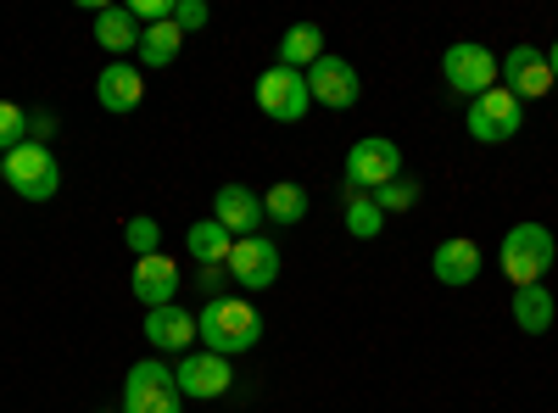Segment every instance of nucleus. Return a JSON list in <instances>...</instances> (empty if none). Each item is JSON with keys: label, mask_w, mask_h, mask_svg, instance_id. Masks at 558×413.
I'll list each match as a JSON object with an SVG mask.
<instances>
[{"label": "nucleus", "mask_w": 558, "mask_h": 413, "mask_svg": "<svg viewBox=\"0 0 558 413\" xmlns=\"http://www.w3.org/2000/svg\"><path fill=\"white\" fill-rule=\"evenodd\" d=\"M51 134H57V118H51V112H28V141H39V146H45Z\"/></svg>", "instance_id": "obj_29"}, {"label": "nucleus", "mask_w": 558, "mask_h": 413, "mask_svg": "<svg viewBox=\"0 0 558 413\" xmlns=\"http://www.w3.org/2000/svg\"><path fill=\"white\" fill-rule=\"evenodd\" d=\"M0 179L23 196V202H51L62 191V168H57V151L39 146V141H23L17 151L0 157Z\"/></svg>", "instance_id": "obj_2"}, {"label": "nucleus", "mask_w": 558, "mask_h": 413, "mask_svg": "<svg viewBox=\"0 0 558 413\" xmlns=\"http://www.w3.org/2000/svg\"><path fill=\"white\" fill-rule=\"evenodd\" d=\"M441 73H447V84L458 89V96H486V89H497V78H502V62L486 51V45H470V39H458V45H447V57H441Z\"/></svg>", "instance_id": "obj_7"}, {"label": "nucleus", "mask_w": 558, "mask_h": 413, "mask_svg": "<svg viewBox=\"0 0 558 413\" xmlns=\"http://www.w3.org/2000/svg\"><path fill=\"white\" fill-rule=\"evenodd\" d=\"M514 325L525 336H547L553 330V296H547V286H520L514 291Z\"/></svg>", "instance_id": "obj_22"}, {"label": "nucleus", "mask_w": 558, "mask_h": 413, "mask_svg": "<svg viewBox=\"0 0 558 413\" xmlns=\"http://www.w3.org/2000/svg\"><path fill=\"white\" fill-rule=\"evenodd\" d=\"M223 274H229L241 291H268V286L279 280V246H274L268 235H246V241H235Z\"/></svg>", "instance_id": "obj_10"}, {"label": "nucleus", "mask_w": 558, "mask_h": 413, "mask_svg": "<svg viewBox=\"0 0 558 413\" xmlns=\"http://www.w3.org/2000/svg\"><path fill=\"white\" fill-rule=\"evenodd\" d=\"M520 123H525V101L514 96V89H486V96H475L470 112H463V129H470L481 146L514 141Z\"/></svg>", "instance_id": "obj_6"}, {"label": "nucleus", "mask_w": 558, "mask_h": 413, "mask_svg": "<svg viewBox=\"0 0 558 413\" xmlns=\"http://www.w3.org/2000/svg\"><path fill=\"white\" fill-rule=\"evenodd\" d=\"M179 45H184V34H179V23L168 17V23H157V28L140 34V57H146V68H168V62L179 57Z\"/></svg>", "instance_id": "obj_23"}, {"label": "nucleus", "mask_w": 558, "mask_h": 413, "mask_svg": "<svg viewBox=\"0 0 558 413\" xmlns=\"http://www.w3.org/2000/svg\"><path fill=\"white\" fill-rule=\"evenodd\" d=\"M134 296L146 307H173L179 296V263L151 252V257H134Z\"/></svg>", "instance_id": "obj_14"}, {"label": "nucleus", "mask_w": 558, "mask_h": 413, "mask_svg": "<svg viewBox=\"0 0 558 413\" xmlns=\"http://www.w3.org/2000/svg\"><path fill=\"white\" fill-rule=\"evenodd\" d=\"M96 101H101L107 112H134L140 101H146V78H140V68H134V62H112V68H101V78H96Z\"/></svg>", "instance_id": "obj_15"}, {"label": "nucleus", "mask_w": 558, "mask_h": 413, "mask_svg": "<svg viewBox=\"0 0 558 413\" xmlns=\"http://www.w3.org/2000/svg\"><path fill=\"white\" fill-rule=\"evenodd\" d=\"M23 141H28V112L12 107V101H0V157L17 151Z\"/></svg>", "instance_id": "obj_26"}, {"label": "nucleus", "mask_w": 558, "mask_h": 413, "mask_svg": "<svg viewBox=\"0 0 558 413\" xmlns=\"http://www.w3.org/2000/svg\"><path fill=\"white\" fill-rule=\"evenodd\" d=\"M347 229L357 241H375L380 229H386V212L375 207V196H357V191H347Z\"/></svg>", "instance_id": "obj_24"}, {"label": "nucleus", "mask_w": 558, "mask_h": 413, "mask_svg": "<svg viewBox=\"0 0 558 413\" xmlns=\"http://www.w3.org/2000/svg\"><path fill=\"white\" fill-rule=\"evenodd\" d=\"M123 413H184L168 363H157V357H140L134 363L129 380H123Z\"/></svg>", "instance_id": "obj_5"}, {"label": "nucleus", "mask_w": 558, "mask_h": 413, "mask_svg": "<svg viewBox=\"0 0 558 413\" xmlns=\"http://www.w3.org/2000/svg\"><path fill=\"white\" fill-rule=\"evenodd\" d=\"M318 57H324V28H318V23H296V28H286V39H279V68L307 73Z\"/></svg>", "instance_id": "obj_19"}, {"label": "nucleus", "mask_w": 558, "mask_h": 413, "mask_svg": "<svg viewBox=\"0 0 558 413\" xmlns=\"http://www.w3.org/2000/svg\"><path fill=\"white\" fill-rule=\"evenodd\" d=\"M553 229L547 223H514L502 235V274L514 280V291L520 286H542L547 280V268H553Z\"/></svg>", "instance_id": "obj_3"}, {"label": "nucleus", "mask_w": 558, "mask_h": 413, "mask_svg": "<svg viewBox=\"0 0 558 413\" xmlns=\"http://www.w3.org/2000/svg\"><path fill=\"white\" fill-rule=\"evenodd\" d=\"M140 34H146V28L129 17V7H101L96 12V45H101V51L129 57V51H140Z\"/></svg>", "instance_id": "obj_18"}, {"label": "nucleus", "mask_w": 558, "mask_h": 413, "mask_svg": "<svg viewBox=\"0 0 558 413\" xmlns=\"http://www.w3.org/2000/svg\"><path fill=\"white\" fill-rule=\"evenodd\" d=\"M173 23H179V34L207 28V7H202V0H173Z\"/></svg>", "instance_id": "obj_28"}, {"label": "nucleus", "mask_w": 558, "mask_h": 413, "mask_svg": "<svg viewBox=\"0 0 558 413\" xmlns=\"http://www.w3.org/2000/svg\"><path fill=\"white\" fill-rule=\"evenodd\" d=\"M391 179H402V146L386 141V134H368V141H357L347 151V191L357 196H375L380 185H391Z\"/></svg>", "instance_id": "obj_4"}, {"label": "nucleus", "mask_w": 558, "mask_h": 413, "mask_svg": "<svg viewBox=\"0 0 558 413\" xmlns=\"http://www.w3.org/2000/svg\"><path fill=\"white\" fill-rule=\"evenodd\" d=\"M146 341L157 352H191L196 341V313L191 307H151L146 313Z\"/></svg>", "instance_id": "obj_16"}, {"label": "nucleus", "mask_w": 558, "mask_h": 413, "mask_svg": "<svg viewBox=\"0 0 558 413\" xmlns=\"http://www.w3.org/2000/svg\"><path fill=\"white\" fill-rule=\"evenodd\" d=\"M307 96H313L318 107H330V112H347V107H357V96H363V84H357V68L324 51V57H318V62L307 68Z\"/></svg>", "instance_id": "obj_9"}, {"label": "nucleus", "mask_w": 558, "mask_h": 413, "mask_svg": "<svg viewBox=\"0 0 558 413\" xmlns=\"http://www.w3.org/2000/svg\"><path fill=\"white\" fill-rule=\"evenodd\" d=\"M213 223H223L235 241L257 235V223H268V218H263V196L246 191V185H223V191L213 196Z\"/></svg>", "instance_id": "obj_13"}, {"label": "nucleus", "mask_w": 558, "mask_h": 413, "mask_svg": "<svg viewBox=\"0 0 558 413\" xmlns=\"http://www.w3.org/2000/svg\"><path fill=\"white\" fill-rule=\"evenodd\" d=\"M123 241H129V252H134V257H151V252H157V241H162V229H157V218H129Z\"/></svg>", "instance_id": "obj_27"}, {"label": "nucleus", "mask_w": 558, "mask_h": 413, "mask_svg": "<svg viewBox=\"0 0 558 413\" xmlns=\"http://www.w3.org/2000/svg\"><path fill=\"white\" fill-rule=\"evenodd\" d=\"M257 107H263V118H274V123H296V118L313 107V96H307V73L274 62V68L257 78Z\"/></svg>", "instance_id": "obj_8"}, {"label": "nucleus", "mask_w": 558, "mask_h": 413, "mask_svg": "<svg viewBox=\"0 0 558 413\" xmlns=\"http://www.w3.org/2000/svg\"><path fill=\"white\" fill-rule=\"evenodd\" d=\"M184 246H191V257L196 263H207V268H223L229 263V252H235V235H229L223 223H191V235H184Z\"/></svg>", "instance_id": "obj_21"}, {"label": "nucleus", "mask_w": 558, "mask_h": 413, "mask_svg": "<svg viewBox=\"0 0 558 413\" xmlns=\"http://www.w3.org/2000/svg\"><path fill=\"white\" fill-rule=\"evenodd\" d=\"M547 68H553V78H558V39L547 45Z\"/></svg>", "instance_id": "obj_30"}, {"label": "nucleus", "mask_w": 558, "mask_h": 413, "mask_svg": "<svg viewBox=\"0 0 558 413\" xmlns=\"http://www.w3.org/2000/svg\"><path fill=\"white\" fill-rule=\"evenodd\" d=\"M418 196H425V191H418V179H408V173H402V179H391V185H380V191H375V207H380V212H413V207H418Z\"/></svg>", "instance_id": "obj_25"}, {"label": "nucleus", "mask_w": 558, "mask_h": 413, "mask_svg": "<svg viewBox=\"0 0 558 413\" xmlns=\"http://www.w3.org/2000/svg\"><path fill=\"white\" fill-rule=\"evenodd\" d=\"M430 274L441 286H475V274H481V246L475 241H441L436 257H430Z\"/></svg>", "instance_id": "obj_17"}, {"label": "nucleus", "mask_w": 558, "mask_h": 413, "mask_svg": "<svg viewBox=\"0 0 558 413\" xmlns=\"http://www.w3.org/2000/svg\"><path fill=\"white\" fill-rule=\"evenodd\" d=\"M307 207H313V196L296 185V179H279V185L263 196V218H268V223H279V229H286V223H302V218H307Z\"/></svg>", "instance_id": "obj_20"}, {"label": "nucleus", "mask_w": 558, "mask_h": 413, "mask_svg": "<svg viewBox=\"0 0 558 413\" xmlns=\"http://www.w3.org/2000/svg\"><path fill=\"white\" fill-rule=\"evenodd\" d=\"M263 336V318L252 302H235V296H218L196 313V341L218 357H235V352H252Z\"/></svg>", "instance_id": "obj_1"}, {"label": "nucleus", "mask_w": 558, "mask_h": 413, "mask_svg": "<svg viewBox=\"0 0 558 413\" xmlns=\"http://www.w3.org/2000/svg\"><path fill=\"white\" fill-rule=\"evenodd\" d=\"M553 68H547V51H536V45H514V51L502 57V89H514L520 101H542L553 89Z\"/></svg>", "instance_id": "obj_12"}, {"label": "nucleus", "mask_w": 558, "mask_h": 413, "mask_svg": "<svg viewBox=\"0 0 558 413\" xmlns=\"http://www.w3.org/2000/svg\"><path fill=\"white\" fill-rule=\"evenodd\" d=\"M173 386L191 402H213V397H223L229 386H235V369H229V357H218V352H191L173 369Z\"/></svg>", "instance_id": "obj_11"}]
</instances>
